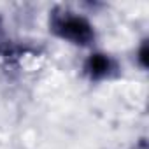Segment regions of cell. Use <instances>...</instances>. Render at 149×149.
I'll return each mask as SVG.
<instances>
[{
	"label": "cell",
	"mask_w": 149,
	"mask_h": 149,
	"mask_svg": "<svg viewBox=\"0 0 149 149\" xmlns=\"http://www.w3.org/2000/svg\"><path fill=\"white\" fill-rule=\"evenodd\" d=\"M83 70L88 76V79H91V81H104V79H109L114 74L116 61H114V58L111 54L97 51V53H91L86 58Z\"/></svg>",
	"instance_id": "cell-2"
},
{
	"label": "cell",
	"mask_w": 149,
	"mask_h": 149,
	"mask_svg": "<svg viewBox=\"0 0 149 149\" xmlns=\"http://www.w3.org/2000/svg\"><path fill=\"white\" fill-rule=\"evenodd\" d=\"M142 149H146V144H142Z\"/></svg>",
	"instance_id": "cell-4"
},
{
	"label": "cell",
	"mask_w": 149,
	"mask_h": 149,
	"mask_svg": "<svg viewBox=\"0 0 149 149\" xmlns=\"http://www.w3.org/2000/svg\"><path fill=\"white\" fill-rule=\"evenodd\" d=\"M137 61H139V65L144 70L147 68V65H149V47H147V40H144L140 44V47L137 51Z\"/></svg>",
	"instance_id": "cell-3"
},
{
	"label": "cell",
	"mask_w": 149,
	"mask_h": 149,
	"mask_svg": "<svg viewBox=\"0 0 149 149\" xmlns=\"http://www.w3.org/2000/svg\"><path fill=\"white\" fill-rule=\"evenodd\" d=\"M49 28L61 40H67L74 46H81V47L93 44L97 37L95 26L86 16L67 11V9H54L51 13Z\"/></svg>",
	"instance_id": "cell-1"
}]
</instances>
